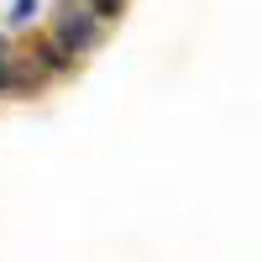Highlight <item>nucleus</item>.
Returning <instances> with one entry per match:
<instances>
[{"instance_id":"obj_1","label":"nucleus","mask_w":262,"mask_h":262,"mask_svg":"<svg viewBox=\"0 0 262 262\" xmlns=\"http://www.w3.org/2000/svg\"><path fill=\"white\" fill-rule=\"evenodd\" d=\"M95 21L90 16H84V11H69V16H63L58 21V42H63V48H69V53H84V48H95Z\"/></svg>"},{"instance_id":"obj_2","label":"nucleus","mask_w":262,"mask_h":262,"mask_svg":"<svg viewBox=\"0 0 262 262\" xmlns=\"http://www.w3.org/2000/svg\"><path fill=\"white\" fill-rule=\"evenodd\" d=\"M90 16H105V21H111V16H121V0H90Z\"/></svg>"},{"instance_id":"obj_3","label":"nucleus","mask_w":262,"mask_h":262,"mask_svg":"<svg viewBox=\"0 0 262 262\" xmlns=\"http://www.w3.org/2000/svg\"><path fill=\"white\" fill-rule=\"evenodd\" d=\"M32 11H37V0H16V11H11V21H27Z\"/></svg>"}]
</instances>
